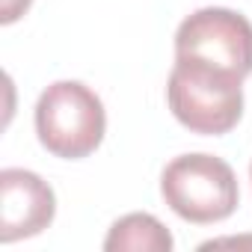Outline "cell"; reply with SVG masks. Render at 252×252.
<instances>
[{"mask_svg":"<svg viewBox=\"0 0 252 252\" xmlns=\"http://www.w3.org/2000/svg\"><path fill=\"white\" fill-rule=\"evenodd\" d=\"M172 116L193 134H228L243 116V77L199 60L175 57L166 83Z\"/></svg>","mask_w":252,"mask_h":252,"instance_id":"1","label":"cell"},{"mask_svg":"<svg viewBox=\"0 0 252 252\" xmlns=\"http://www.w3.org/2000/svg\"><path fill=\"white\" fill-rule=\"evenodd\" d=\"M107 131V113L101 98L80 80L51 83L36 104V134L39 143L65 160L89 158Z\"/></svg>","mask_w":252,"mask_h":252,"instance_id":"2","label":"cell"},{"mask_svg":"<svg viewBox=\"0 0 252 252\" xmlns=\"http://www.w3.org/2000/svg\"><path fill=\"white\" fill-rule=\"evenodd\" d=\"M166 205L187 222L211 225L234 214L240 190L234 169L214 155H181L160 175Z\"/></svg>","mask_w":252,"mask_h":252,"instance_id":"3","label":"cell"},{"mask_svg":"<svg viewBox=\"0 0 252 252\" xmlns=\"http://www.w3.org/2000/svg\"><path fill=\"white\" fill-rule=\"evenodd\" d=\"M175 57L199 60L240 77L252 74V24L225 6H205L187 15L175 33Z\"/></svg>","mask_w":252,"mask_h":252,"instance_id":"4","label":"cell"},{"mask_svg":"<svg viewBox=\"0 0 252 252\" xmlns=\"http://www.w3.org/2000/svg\"><path fill=\"white\" fill-rule=\"evenodd\" d=\"M57 214V196L45 178L30 169L0 172V240L15 243L42 234Z\"/></svg>","mask_w":252,"mask_h":252,"instance_id":"5","label":"cell"},{"mask_svg":"<svg viewBox=\"0 0 252 252\" xmlns=\"http://www.w3.org/2000/svg\"><path fill=\"white\" fill-rule=\"evenodd\" d=\"M107 252H169L172 234L152 214H128L110 225L104 237Z\"/></svg>","mask_w":252,"mask_h":252,"instance_id":"6","label":"cell"},{"mask_svg":"<svg viewBox=\"0 0 252 252\" xmlns=\"http://www.w3.org/2000/svg\"><path fill=\"white\" fill-rule=\"evenodd\" d=\"M33 0H0V24H15L27 9H30Z\"/></svg>","mask_w":252,"mask_h":252,"instance_id":"7","label":"cell"},{"mask_svg":"<svg viewBox=\"0 0 252 252\" xmlns=\"http://www.w3.org/2000/svg\"><path fill=\"white\" fill-rule=\"evenodd\" d=\"M249 175H252V166H249Z\"/></svg>","mask_w":252,"mask_h":252,"instance_id":"8","label":"cell"}]
</instances>
